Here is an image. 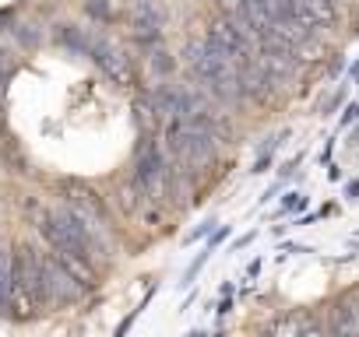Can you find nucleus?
<instances>
[{"label": "nucleus", "instance_id": "obj_13", "mask_svg": "<svg viewBox=\"0 0 359 337\" xmlns=\"http://www.w3.org/2000/svg\"><path fill=\"white\" fill-rule=\"evenodd\" d=\"M208 257H212V253H208V250H205V253H198V257H194V260H191V267H187V271H184V281H180V288H191V285H194V281H198V274H201V267H205V264H208Z\"/></svg>", "mask_w": 359, "mask_h": 337}, {"label": "nucleus", "instance_id": "obj_10", "mask_svg": "<svg viewBox=\"0 0 359 337\" xmlns=\"http://www.w3.org/2000/svg\"><path fill=\"white\" fill-rule=\"evenodd\" d=\"M60 43H64L71 53L88 57V43H92V36H88L85 29H78V25H60Z\"/></svg>", "mask_w": 359, "mask_h": 337}, {"label": "nucleus", "instance_id": "obj_21", "mask_svg": "<svg viewBox=\"0 0 359 337\" xmlns=\"http://www.w3.org/2000/svg\"><path fill=\"white\" fill-rule=\"evenodd\" d=\"M254 239H257V232H247V236H240V239L233 243V253H240V250H247V246H250Z\"/></svg>", "mask_w": 359, "mask_h": 337}, {"label": "nucleus", "instance_id": "obj_3", "mask_svg": "<svg viewBox=\"0 0 359 337\" xmlns=\"http://www.w3.org/2000/svg\"><path fill=\"white\" fill-rule=\"evenodd\" d=\"M88 281L81 274H74L67 267V260H60L57 253H46V302H78L85 295Z\"/></svg>", "mask_w": 359, "mask_h": 337}, {"label": "nucleus", "instance_id": "obj_1", "mask_svg": "<svg viewBox=\"0 0 359 337\" xmlns=\"http://www.w3.org/2000/svg\"><path fill=\"white\" fill-rule=\"evenodd\" d=\"M165 168H169V162L162 158V148L155 144V137H141L137 158H134V183L148 201L165 194Z\"/></svg>", "mask_w": 359, "mask_h": 337}, {"label": "nucleus", "instance_id": "obj_14", "mask_svg": "<svg viewBox=\"0 0 359 337\" xmlns=\"http://www.w3.org/2000/svg\"><path fill=\"white\" fill-rule=\"evenodd\" d=\"M8 78H11V67H8V50L0 46V102H4V92H8Z\"/></svg>", "mask_w": 359, "mask_h": 337}, {"label": "nucleus", "instance_id": "obj_20", "mask_svg": "<svg viewBox=\"0 0 359 337\" xmlns=\"http://www.w3.org/2000/svg\"><path fill=\"white\" fill-rule=\"evenodd\" d=\"M359 120V102L355 106H345V113H341V127H348V123H355Z\"/></svg>", "mask_w": 359, "mask_h": 337}, {"label": "nucleus", "instance_id": "obj_12", "mask_svg": "<svg viewBox=\"0 0 359 337\" xmlns=\"http://www.w3.org/2000/svg\"><path fill=\"white\" fill-rule=\"evenodd\" d=\"M85 11H88L95 22H102V25H109V22H113V8H109V0H85Z\"/></svg>", "mask_w": 359, "mask_h": 337}, {"label": "nucleus", "instance_id": "obj_16", "mask_svg": "<svg viewBox=\"0 0 359 337\" xmlns=\"http://www.w3.org/2000/svg\"><path fill=\"white\" fill-rule=\"evenodd\" d=\"M120 208H123V211H134V208H137V183L120 190Z\"/></svg>", "mask_w": 359, "mask_h": 337}, {"label": "nucleus", "instance_id": "obj_27", "mask_svg": "<svg viewBox=\"0 0 359 337\" xmlns=\"http://www.w3.org/2000/svg\"><path fill=\"white\" fill-rule=\"evenodd\" d=\"M191 337H208V334H201V330H198V334H191Z\"/></svg>", "mask_w": 359, "mask_h": 337}, {"label": "nucleus", "instance_id": "obj_15", "mask_svg": "<svg viewBox=\"0 0 359 337\" xmlns=\"http://www.w3.org/2000/svg\"><path fill=\"white\" fill-rule=\"evenodd\" d=\"M18 39H22L25 50H36L39 46V29L36 25H25V29H18Z\"/></svg>", "mask_w": 359, "mask_h": 337}, {"label": "nucleus", "instance_id": "obj_26", "mask_svg": "<svg viewBox=\"0 0 359 337\" xmlns=\"http://www.w3.org/2000/svg\"><path fill=\"white\" fill-rule=\"evenodd\" d=\"M0 130H4V102H0Z\"/></svg>", "mask_w": 359, "mask_h": 337}, {"label": "nucleus", "instance_id": "obj_9", "mask_svg": "<svg viewBox=\"0 0 359 337\" xmlns=\"http://www.w3.org/2000/svg\"><path fill=\"white\" fill-rule=\"evenodd\" d=\"M313 323H310V316H303V313H285L282 320H275L271 323V337H303L306 330H310Z\"/></svg>", "mask_w": 359, "mask_h": 337}, {"label": "nucleus", "instance_id": "obj_7", "mask_svg": "<svg viewBox=\"0 0 359 337\" xmlns=\"http://www.w3.org/2000/svg\"><path fill=\"white\" fill-rule=\"evenodd\" d=\"M331 327L338 337H359V306L355 299H341L331 313Z\"/></svg>", "mask_w": 359, "mask_h": 337}, {"label": "nucleus", "instance_id": "obj_29", "mask_svg": "<svg viewBox=\"0 0 359 337\" xmlns=\"http://www.w3.org/2000/svg\"><path fill=\"white\" fill-rule=\"evenodd\" d=\"M268 337H271V334H268Z\"/></svg>", "mask_w": 359, "mask_h": 337}, {"label": "nucleus", "instance_id": "obj_25", "mask_svg": "<svg viewBox=\"0 0 359 337\" xmlns=\"http://www.w3.org/2000/svg\"><path fill=\"white\" fill-rule=\"evenodd\" d=\"M229 309H233V302H229V295H226V299H222V302H219V313H222V316H226V313H229Z\"/></svg>", "mask_w": 359, "mask_h": 337}, {"label": "nucleus", "instance_id": "obj_4", "mask_svg": "<svg viewBox=\"0 0 359 337\" xmlns=\"http://www.w3.org/2000/svg\"><path fill=\"white\" fill-rule=\"evenodd\" d=\"M15 274L25 292H32L39 302H46V253L39 246H22L15 257Z\"/></svg>", "mask_w": 359, "mask_h": 337}, {"label": "nucleus", "instance_id": "obj_24", "mask_svg": "<svg viewBox=\"0 0 359 337\" xmlns=\"http://www.w3.org/2000/svg\"><path fill=\"white\" fill-rule=\"evenodd\" d=\"M348 81H352V85H359V60L352 64V71H348Z\"/></svg>", "mask_w": 359, "mask_h": 337}, {"label": "nucleus", "instance_id": "obj_8", "mask_svg": "<svg viewBox=\"0 0 359 337\" xmlns=\"http://www.w3.org/2000/svg\"><path fill=\"white\" fill-rule=\"evenodd\" d=\"M15 253L11 250H0V313L11 316V295H15Z\"/></svg>", "mask_w": 359, "mask_h": 337}, {"label": "nucleus", "instance_id": "obj_22", "mask_svg": "<svg viewBox=\"0 0 359 337\" xmlns=\"http://www.w3.org/2000/svg\"><path fill=\"white\" fill-rule=\"evenodd\" d=\"M345 197H348V201H359V183H348V187H345Z\"/></svg>", "mask_w": 359, "mask_h": 337}, {"label": "nucleus", "instance_id": "obj_2", "mask_svg": "<svg viewBox=\"0 0 359 337\" xmlns=\"http://www.w3.org/2000/svg\"><path fill=\"white\" fill-rule=\"evenodd\" d=\"M88 60H95L99 71H102L113 85H120V88L134 85V64H130L127 50H120V46L109 43L106 36H92V43H88Z\"/></svg>", "mask_w": 359, "mask_h": 337}, {"label": "nucleus", "instance_id": "obj_18", "mask_svg": "<svg viewBox=\"0 0 359 337\" xmlns=\"http://www.w3.org/2000/svg\"><path fill=\"white\" fill-rule=\"evenodd\" d=\"M212 229H215V218H208V222H201V225H198V229H194V232H191V236L184 239V243H198V239H205V236H212Z\"/></svg>", "mask_w": 359, "mask_h": 337}, {"label": "nucleus", "instance_id": "obj_6", "mask_svg": "<svg viewBox=\"0 0 359 337\" xmlns=\"http://www.w3.org/2000/svg\"><path fill=\"white\" fill-rule=\"evenodd\" d=\"M296 18L310 32H317V29H331L338 22V11L331 0H296Z\"/></svg>", "mask_w": 359, "mask_h": 337}, {"label": "nucleus", "instance_id": "obj_17", "mask_svg": "<svg viewBox=\"0 0 359 337\" xmlns=\"http://www.w3.org/2000/svg\"><path fill=\"white\" fill-rule=\"evenodd\" d=\"M226 239H229V225H219V229L208 236V246H205V250H208V253H215V250H219Z\"/></svg>", "mask_w": 359, "mask_h": 337}, {"label": "nucleus", "instance_id": "obj_23", "mask_svg": "<svg viewBox=\"0 0 359 337\" xmlns=\"http://www.w3.org/2000/svg\"><path fill=\"white\" fill-rule=\"evenodd\" d=\"M257 274H261V260H254V264L247 267V278H257Z\"/></svg>", "mask_w": 359, "mask_h": 337}, {"label": "nucleus", "instance_id": "obj_11", "mask_svg": "<svg viewBox=\"0 0 359 337\" xmlns=\"http://www.w3.org/2000/svg\"><path fill=\"white\" fill-rule=\"evenodd\" d=\"M148 67H151L158 78H169V74H172V67H176V60H172V57L155 43V46H148Z\"/></svg>", "mask_w": 359, "mask_h": 337}, {"label": "nucleus", "instance_id": "obj_5", "mask_svg": "<svg viewBox=\"0 0 359 337\" xmlns=\"http://www.w3.org/2000/svg\"><path fill=\"white\" fill-rule=\"evenodd\" d=\"M162 8L155 4V0H134L130 4V25H134V39L141 46H155L158 36H162Z\"/></svg>", "mask_w": 359, "mask_h": 337}, {"label": "nucleus", "instance_id": "obj_19", "mask_svg": "<svg viewBox=\"0 0 359 337\" xmlns=\"http://www.w3.org/2000/svg\"><path fill=\"white\" fill-rule=\"evenodd\" d=\"M306 204V197L303 194H285V201H282V211H299Z\"/></svg>", "mask_w": 359, "mask_h": 337}, {"label": "nucleus", "instance_id": "obj_28", "mask_svg": "<svg viewBox=\"0 0 359 337\" xmlns=\"http://www.w3.org/2000/svg\"><path fill=\"white\" fill-rule=\"evenodd\" d=\"M331 4H341V0H331Z\"/></svg>", "mask_w": 359, "mask_h": 337}]
</instances>
